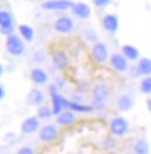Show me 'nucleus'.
Returning a JSON list of instances; mask_svg holds the SVG:
<instances>
[{"mask_svg": "<svg viewBox=\"0 0 151 154\" xmlns=\"http://www.w3.org/2000/svg\"><path fill=\"white\" fill-rule=\"evenodd\" d=\"M50 96H51V101H53V115H58L60 114L63 110H66L70 107V101L66 100L63 95H60L58 91H57V87L56 85H51L50 88Z\"/></svg>", "mask_w": 151, "mask_h": 154, "instance_id": "nucleus-1", "label": "nucleus"}, {"mask_svg": "<svg viewBox=\"0 0 151 154\" xmlns=\"http://www.w3.org/2000/svg\"><path fill=\"white\" fill-rule=\"evenodd\" d=\"M6 49L9 54L14 57H19L24 52V44H23L22 39L18 35L12 34L6 38Z\"/></svg>", "mask_w": 151, "mask_h": 154, "instance_id": "nucleus-2", "label": "nucleus"}, {"mask_svg": "<svg viewBox=\"0 0 151 154\" xmlns=\"http://www.w3.org/2000/svg\"><path fill=\"white\" fill-rule=\"evenodd\" d=\"M91 56L92 59L98 64H104L108 59V50L105 43L102 42H95L92 49H91Z\"/></svg>", "mask_w": 151, "mask_h": 154, "instance_id": "nucleus-3", "label": "nucleus"}, {"mask_svg": "<svg viewBox=\"0 0 151 154\" xmlns=\"http://www.w3.org/2000/svg\"><path fill=\"white\" fill-rule=\"evenodd\" d=\"M109 130L112 132V134L116 136V137H122L126 133H128L129 130V124L128 122L123 118V117H114L111 121L109 124Z\"/></svg>", "mask_w": 151, "mask_h": 154, "instance_id": "nucleus-4", "label": "nucleus"}, {"mask_svg": "<svg viewBox=\"0 0 151 154\" xmlns=\"http://www.w3.org/2000/svg\"><path fill=\"white\" fill-rule=\"evenodd\" d=\"M75 2L71 0H48L42 4V8L45 11H55V12H64L71 9Z\"/></svg>", "mask_w": 151, "mask_h": 154, "instance_id": "nucleus-5", "label": "nucleus"}, {"mask_svg": "<svg viewBox=\"0 0 151 154\" xmlns=\"http://www.w3.org/2000/svg\"><path fill=\"white\" fill-rule=\"evenodd\" d=\"M53 29L58 34H70L75 29V22L69 16H59L53 22Z\"/></svg>", "mask_w": 151, "mask_h": 154, "instance_id": "nucleus-6", "label": "nucleus"}, {"mask_svg": "<svg viewBox=\"0 0 151 154\" xmlns=\"http://www.w3.org/2000/svg\"><path fill=\"white\" fill-rule=\"evenodd\" d=\"M0 29H1V34L5 35V36L12 35L13 31H14L13 17L7 11H1L0 12Z\"/></svg>", "mask_w": 151, "mask_h": 154, "instance_id": "nucleus-7", "label": "nucleus"}, {"mask_svg": "<svg viewBox=\"0 0 151 154\" xmlns=\"http://www.w3.org/2000/svg\"><path fill=\"white\" fill-rule=\"evenodd\" d=\"M109 64L116 72L124 73L129 67L128 59L122 54H113L109 58Z\"/></svg>", "mask_w": 151, "mask_h": 154, "instance_id": "nucleus-8", "label": "nucleus"}, {"mask_svg": "<svg viewBox=\"0 0 151 154\" xmlns=\"http://www.w3.org/2000/svg\"><path fill=\"white\" fill-rule=\"evenodd\" d=\"M57 134H58L57 128L53 124H48L41 128V130L38 132V138L43 143H50L57 138Z\"/></svg>", "mask_w": 151, "mask_h": 154, "instance_id": "nucleus-9", "label": "nucleus"}, {"mask_svg": "<svg viewBox=\"0 0 151 154\" xmlns=\"http://www.w3.org/2000/svg\"><path fill=\"white\" fill-rule=\"evenodd\" d=\"M40 129V118L37 116L27 117L21 124V131L24 134H31Z\"/></svg>", "mask_w": 151, "mask_h": 154, "instance_id": "nucleus-10", "label": "nucleus"}, {"mask_svg": "<svg viewBox=\"0 0 151 154\" xmlns=\"http://www.w3.org/2000/svg\"><path fill=\"white\" fill-rule=\"evenodd\" d=\"M72 14L80 19V20H87L91 16V8L85 2H75L71 7Z\"/></svg>", "mask_w": 151, "mask_h": 154, "instance_id": "nucleus-11", "label": "nucleus"}, {"mask_svg": "<svg viewBox=\"0 0 151 154\" xmlns=\"http://www.w3.org/2000/svg\"><path fill=\"white\" fill-rule=\"evenodd\" d=\"M44 102V93L38 88H33L27 95V103L33 107H40Z\"/></svg>", "mask_w": 151, "mask_h": 154, "instance_id": "nucleus-12", "label": "nucleus"}, {"mask_svg": "<svg viewBox=\"0 0 151 154\" xmlns=\"http://www.w3.org/2000/svg\"><path fill=\"white\" fill-rule=\"evenodd\" d=\"M30 79L31 81L38 86H43L48 82L49 80V75L41 67H34L30 71Z\"/></svg>", "mask_w": 151, "mask_h": 154, "instance_id": "nucleus-13", "label": "nucleus"}, {"mask_svg": "<svg viewBox=\"0 0 151 154\" xmlns=\"http://www.w3.org/2000/svg\"><path fill=\"white\" fill-rule=\"evenodd\" d=\"M51 62H53V67L56 69L63 71L68 67L69 65V58L65 52L63 51H56L51 57Z\"/></svg>", "mask_w": 151, "mask_h": 154, "instance_id": "nucleus-14", "label": "nucleus"}, {"mask_svg": "<svg viewBox=\"0 0 151 154\" xmlns=\"http://www.w3.org/2000/svg\"><path fill=\"white\" fill-rule=\"evenodd\" d=\"M76 121V115L75 112L71 110V109H66V110H63L60 114L57 115L56 118V122L59 126H69L73 123Z\"/></svg>", "mask_w": 151, "mask_h": 154, "instance_id": "nucleus-15", "label": "nucleus"}, {"mask_svg": "<svg viewBox=\"0 0 151 154\" xmlns=\"http://www.w3.org/2000/svg\"><path fill=\"white\" fill-rule=\"evenodd\" d=\"M102 27L108 32H115L119 29V19L114 14H106L102 17Z\"/></svg>", "mask_w": 151, "mask_h": 154, "instance_id": "nucleus-16", "label": "nucleus"}, {"mask_svg": "<svg viewBox=\"0 0 151 154\" xmlns=\"http://www.w3.org/2000/svg\"><path fill=\"white\" fill-rule=\"evenodd\" d=\"M133 104H134V100L129 94H122L116 100V108L120 111H128L133 108Z\"/></svg>", "mask_w": 151, "mask_h": 154, "instance_id": "nucleus-17", "label": "nucleus"}, {"mask_svg": "<svg viewBox=\"0 0 151 154\" xmlns=\"http://www.w3.org/2000/svg\"><path fill=\"white\" fill-rule=\"evenodd\" d=\"M108 89L105 85H101L98 84L93 87V91H92V95H93V100H98V101H104L106 102L107 97H108Z\"/></svg>", "mask_w": 151, "mask_h": 154, "instance_id": "nucleus-18", "label": "nucleus"}, {"mask_svg": "<svg viewBox=\"0 0 151 154\" xmlns=\"http://www.w3.org/2000/svg\"><path fill=\"white\" fill-rule=\"evenodd\" d=\"M137 69H138V73L145 75V77H149L151 75V59L150 58H141L138 65H137Z\"/></svg>", "mask_w": 151, "mask_h": 154, "instance_id": "nucleus-19", "label": "nucleus"}, {"mask_svg": "<svg viewBox=\"0 0 151 154\" xmlns=\"http://www.w3.org/2000/svg\"><path fill=\"white\" fill-rule=\"evenodd\" d=\"M122 54H123L128 60H136V59H138V57H140L138 50L136 49L135 46L129 45V44H126V45L122 46Z\"/></svg>", "mask_w": 151, "mask_h": 154, "instance_id": "nucleus-20", "label": "nucleus"}, {"mask_svg": "<svg viewBox=\"0 0 151 154\" xmlns=\"http://www.w3.org/2000/svg\"><path fill=\"white\" fill-rule=\"evenodd\" d=\"M134 152L136 154H149V144L146 139H138L134 145Z\"/></svg>", "mask_w": 151, "mask_h": 154, "instance_id": "nucleus-21", "label": "nucleus"}, {"mask_svg": "<svg viewBox=\"0 0 151 154\" xmlns=\"http://www.w3.org/2000/svg\"><path fill=\"white\" fill-rule=\"evenodd\" d=\"M19 31H20L21 36L24 38V41H27V42L33 41V38H34V30H33V28L30 26H28V24H20L19 26Z\"/></svg>", "mask_w": 151, "mask_h": 154, "instance_id": "nucleus-22", "label": "nucleus"}, {"mask_svg": "<svg viewBox=\"0 0 151 154\" xmlns=\"http://www.w3.org/2000/svg\"><path fill=\"white\" fill-rule=\"evenodd\" d=\"M53 115V108H50L49 106H40L37 109V117L40 119H50L51 116Z\"/></svg>", "mask_w": 151, "mask_h": 154, "instance_id": "nucleus-23", "label": "nucleus"}, {"mask_svg": "<svg viewBox=\"0 0 151 154\" xmlns=\"http://www.w3.org/2000/svg\"><path fill=\"white\" fill-rule=\"evenodd\" d=\"M69 109H71L72 111H77V112H91L93 110V107L79 104V102H75V101H70Z\"/></svg>", "mask_w": 151, "mask_h": 154, "instance_id": "nucleus-24", "label": "nucleus"}, {"mask_svg": "<svg viewBox=\"0 0 151 154\" xmlns=\"http://www.w3.org/2000/svg\"><path fill=\"white\" fill-rule=\"evenodd\" d=\"M140 88H141V92L143 93V94H151V77H145L141 81V86H140Z\"/></svg>", "mask_w": 151, "mask_h": 154, "instance_id": "nucleus-25", "label": "nucleus"}, {"mask_svg": "<svg viewBox=\"0 0 151 154\" xmlns=\"http://www.w3.org/2000/svg\"><path fill=\"white\" fill-rule=\"evenodd\" d=\"M92 2L95 7H105L112 2V0H92Z\"/></svg>", "mask_w": 151, "mask_h": 154, "instance_id": "nucleus-26", "label": "nucleus"}, {"mask_svg": "<svg viewBox=\"0 0 151 154\" xmlns=\"http://www.w3.org/2000/svg\"><path fill=\"white\" fill-rule=\"evenodd\" d=\"M106 106V102L104 101H98V100H92V107L93 109H104Z\"/></svg>", "mask_w": 151, "mask_h": 154, "instance_id": "nucleus-27", "label": "nucleus"}, {"mask_svg": "<svg viewBox=\"0 0 151 154\" xmlns=\"http://www.w3.org/2000/svg\"><path fill=\"white\" fill-rule=\"evenodd\" d=\"M16 154H35V153H34V151H33L30 147L24 146V147H21V148L16 152Z\"/></svg>", "mask_w": 151, "mask_h": 154, "instance_id": "nucleus-28", "label": "nucleus"}, {"mask_svg": "<svg viewBox=\"0 0 151 154\" xmlns=\"http://www.w3.org/2000/svg\"><path fill=\"white\" fill-rule=\"evenodd\" d=\"M0 93H1V94H0V97L4 99V97H5V88H4V86L0 87Z\"/></svg>", "mask_w": 151, "mask_h": 154, "instance_id": "nucleus-29", "label": "nucleus"}, {"mask_svg": "<svg viewBox=\"0 0 151 154\" xmlns=\"http://www.w3.org/2000/svg\"><path fill=\"white\" fill-rule=\"evenodd\" d=\"M146 106H148L149 111L151 112V99H148V100H146Z\"/></svg>", "mask_w": 151, "mask_h": 154, "instance_id": "nucleus-30", "label": "nucleus"}, {"mask_svg": "<svg viewBox=\"0 0 151 154\" xmlns=\"http://www.w3.org/2000/svg\"><path fill=\"white\" fill-rule=\"evenodd\" d=\"M108 154H116V153H114V152H111V153H108Z\"/></svg>", "mask_w": 151, "mask_h": 154, "instance_id": "nucleus-31", "label": "nucleus"}, {"mask_svg": "<svg viewBox=\"0 0 151 154\" xmlns=\"http://www.w3.org/2000/svg\"><path fill=\"white\" fill-rule=\"evenodd\" d=\"M128 154H136V153H128Z\"/></svg>", "mask_w": 151, "mask_h": 154, "instance_id": "nucleus-32", "label": "nucleus"}]
</instances>
